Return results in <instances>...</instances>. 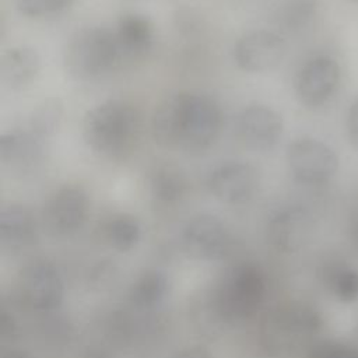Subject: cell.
<instances>
[{
    "label": "cell",
    "mask_w": 358,
    "mask_h": 358,
    "mask_svg": "<svg viewBox=\"0 0 358 358\" xmlns=\"http://www.w3.org/2000/svg\"><path fill=\"white\" fill-rule=\"evenodd\" d=\"M222 124L220 105L208 95L180 91L155 108L151 120L154 141L162 148L189 154L207 151L218 138Z\"/></svg>",
    "instance_id": "1"
},
{
    "label": "cell",
    "mask_w": 358,
    "mask_h": 358,
    "mask_svg": "<svg viewBox=\"0 0 358 358\" xmlns=\"http://www.w3.org/2000/svg\"><path fill=\"white\" fill-rule=\"evenodd\" d=\"M141 134V117L129 102L109 99L88 110L83 120V138L98 155L119 159L127 155Z\"/></svg>",
    "instance_id": "2"
},
{
    "label": "cell",
    "mask_w": 358,
    "mask_h": 358,
    "mask_svg": "<svg viewBox=\"0 0 358 358\" xmlns=\"http://www.w3.org/2000/svg\"><path fill=\"white\" fill-rule=\"evenodd\" d=\"M123 53L115 31L105 27H88L77 31L64 50L66 71L76 80L99 78L122 62Z\"/></svg>",
    "instance_id": "3"
},
{
    "label": "cell",
    "mask_w": 358,
    "mask_h": 358,
    "mask_svg": "<svg viewBox=\"0 0 358 358\" xmlns=\"http://www.w3.org/2000/svg\"><path fill=\"white\" fill-rule=\"evenodd\" d=\"M287 161L294 178L306 185L327 182L338 166L336 152L323 141L310 137L292 141L287 150Z\"/></svg>",
    "instance_id": "4"
},
{
    "label": "cell",
    "mask_w": 358,
    "mask_h": 358,
    "mask_svg": "<svg viewBox=\"0 0 358 358\" xmlns=\"http://www.w3.org/2000/svg\"><path fill=\"white\" fill-rule=\"evenodd\" d=\"M285 50V42L277 32L259 29L239 38L234 48V59L245 71L263 73L277 67Z\"/></svg>",
    "instance_id": "5"
},
{
    "label": "cell",
    "mask_w": 358,
    "mask_h": 358,
    "mask_svg": "<svg viewBox=\"0 0 358 358\" xmlns=\"http://www.w3.org/2000/svg\"><path fill=\"white\" fill-rule=\"evenodd\" d=\"M340 69L334 59L317 56L306 62L295 78V94L306 108L322 106L336 91Z\"/></svg>",
    "instance_id": "6"
},
{
    "label": "cell",
    "mask_w": 358,
    "mask_h": 358,
    "mask_svg": "<svg viewBox=\"0 0 358 358\" xmlns=\"http://www.w3.org/2000/svg\"><path fill=\"white\" fill-rule=\"evenodd\" d=\"M260 179L257 169L246 162H228L214 169L208 178L210 193L225 204L248 203L256 193Z\"/></svg>",
    "instance_id": "7"
},
{
    "label": "cell",
    "mask_w": 358,
    "mask_h": 358,
    "mask_svg": "<svg viewBox=\"0 0 358 358\" xmlns=\"http://www.w3.org/2000/svg\"><path fill=\"white\" fill-rule=\"evenodd\" d=\"M236 129L245 145L256 151H267L282 134V119L270 106L255 103L239 113Z\"/></svg>",
    "instance_id": "8"
},
{
    "label": "cell",
    "mask_w": 358,
    "mask_h": 358,
    "mask_svg": "<svg viewBox=\"0 0 358 358\" xmlns=\"http://www.w3.org/2000/svg\"><path fill=\"white\" fill-rule=\"evenodd\" d=\"M45 143L31 130L3 133L0 136V161L11 171H29L41 162Z\"/></svg>",
    "instance_id": "9"
},
{
    "label": "cell",
    "mask_w": 358,
    "mask_h": 358,
    "mask_svg": "<svg viewBox=\"0 0 358 358\" xmlns=\"http://www.w3.org/2000/svg\"><path fill=\"white\" fill-rule=\"evenodd\" d=\"M41 59L29 46H14L7 49L0 59L1 81L10 90H22L38 76Z\"/></svg>",
    "instance_id": "10"
},
{
    "label": "cell",
    "mask_w": 358,
    "mask_h": 358,
    "mask_svg": "<svg viewBox=\"0 0 358 358\" xmlns=\"http://www.w3.org/2000/svg\"><path fill=\"white\" fill-rule=\"evenodd\" d=\"M116 38L122 49L123 57H141L154 45V25L143 14L129 13L119 18L116 27Z\"/></svg>",
    "instance_id": "11"
},
{
    "label": "cell",
    "mask_w": 358,
    "mask_h": 358,
    "mask_svg": "<svg viewBox=\"0 0 358 358\" xmlns=\"http://www.w3.org/2000/svg\"><path fill=\"white\" fill-rule=\"evenodd\" d=\"M187 179L173 164L158 165L150 175V193L161 206H173L186 194Z\"/></svg>",
    "instance_id": "12"
},
{
    "label": "cell",
    "mask_w": 358,
    "mask_h": 358,
    "mask_svg": "<svg viewBox=\"0 0 358 358\" xmlns=\"http://www.w3.org/2000/svg\"><path fill=\"white\" fill-rule=\"evenodd\" d=\"M316 0H282L273 13V24L285 32L305 27L316 11Z\"/></svg>",
    "instance_id": "13"
},
{
    "label": "cell",
    "mask_w": 358,
    "mask_h": 358,
    "mask_svg": "<svg viewBox=\"0 0 358 358\" xmlns=\"http://www.w3.org/2000/svg\"><path fill=\"white\" fill-rule=\"evenodd\" d=\"M63 116V102L57 96L42 101L31 113L29 130L42 140L50 138L60 126Z\"/></svg>",
    "instance_id": "14"
},
{
    "label": "cell",
    "mask_w": 358,
    "mask_h": 358,
    "mask_svg": "<svg viewBox=\"0 0 358 358\" xmlns=\"http://www.w3.org/2000/svg\"><path fill=\"white\" fill-rule=\"evenodd\" d=\"M333 294L344 302H351L358 298V271L352 268H338L329 278Z\"/></svg>",
    "instance_id": "15"
},
{
    "label": "cell",
    "mask_w": 358,
    "mask_h": 358,
    "mask_svg": "<svg viewBox=\"0 0 358 358\" xmlns=\"http://www.w3.org/2000/svg\"><path fill=\"white\" fill-rule=\"evenodd\" d=\"M73 0H17L18 10L28 17H46L69 7Z\"/></svg>",
    "instance_id": "16"
},
{
    "label": "cell",
    "mask_w": 358,
    "mask_h": 358,
    "mask_svg": "<svg viewBox=\"0 0 358 358\" xmlns=\"http://www.w3.org/2000/svg\"><path fill=\"white\" fill-rule=\"evenodd\" d=\"M309 358H358V351L345 344L327 341L316 345Z\"/></svg>",
    "instance_id": "17"
},
{
    "label": "cell",
    "mask_w": 358,
    "mask_h": 358,
    "mask_svg": "<svg viewBox=\"0 0 358 358\" xmlns=\"http://www.w3.org/2000/svg\"><path fill=\"white\" fill-rule=\"evenodd\" d=\"M347 131L351 144L358 148V99H355L348 110L347 116Z\"/></svg>",
    "instance_id": "18"
}]
</instances>
